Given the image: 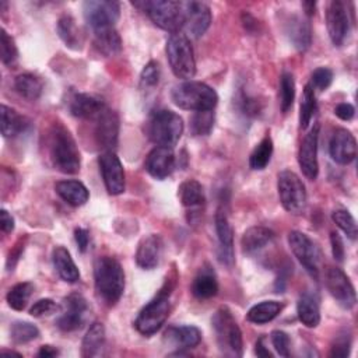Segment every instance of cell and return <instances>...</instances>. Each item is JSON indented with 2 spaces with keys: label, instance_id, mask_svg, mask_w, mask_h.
<instances>
[{
  "label": "cell",
  "instance_id": "6da1fadb",
  "mask_svg": "<svg viewBox=\"0 0 358 358\" xmlns=\"http://www.w3.org/2000/svg\"><path fill=\"white\" fill-rule=\"evenodd\" d=\"M94 282L98 298L113 306L124 291V271L120 263L110 256H101L94 264Z\"/></svg>",
  "mask_w": 358,
  "mask_h": 358
},
{
  "label": "cell",
  "instance_id": "7a4b0ae2",
  "mask_svg": "<svg viewBox=\"0 0 358 358\" xmlns=\"http://www.w3.org/2000/svg\"><path fill=\"white\" fill-rule=\"evenodd\" d=\"M49 157L55 169L62 173H77L81 157L71 133L60 123L53 124L49 136Z\"/></svg>",
  "mask_w": 358,
  "mask_h": 358
},
{
  "label": "cell",
  "instance_id": "3957f363",
  "mask_svg": "<svg viewBox=\"0 0 358 358\" xmlns=\"http://www.w3.org/2000/svg\"><path fill=\"white\" fill-rule=\"evenodd\" d=\"M171 98L176 106L186 110H214L218 95L214 88L201 81L187 80L172 88Z\"/></svg>",
  "mask_w": 358,
  "mask_h": 358
},
{
  "label": "cell",
  "instance_id": "277c9868",
  "mask_svg": "<svg viewBox=\"0 0 358 358\" xmlns=\"http://www.w3.org/2000/svg\"><path fill=\"white\" fill-rule=\"evenodd\" d=\"M172 288V284L166 281L159 292L140 310L134 320V327L138 333L143 336H152L162 327L169 315V295Z\"/></svg>",
  "mask_w": 358,
  "mask_h": 358
},
{
  "label": "cell",
  "instance_id": "5b68a950",
  "mask_svg": "<svg viewBox=\"0 0 358 358\" xmlns=\"http://www.w3.org/2000/svg\"><path fill=\"white\" fill-rule=\"evenodd\" d=\"M134 7L145 13L150 20L164 31L171 34L182 32L183 7L182 1L173 0H143L134 1Z\"/></svg>",
  "mask_w": 358,
  "mask_h": 358
},
{
  "label": "cell",
  "instance_id": "8992f818",
  "mask_svg": "<svg viewBox=\"0 0 358 358\" xmlns=\"http://www.w3.org/2000/svg\"><path fill=\"white\" fill-rule=\"evenodd\" d=\"M147 133L158 147L173 148L183 134L182 117L168 109L155 110L148 120Z\"/></svg>",
  "mask_w": 358,
  "mask_h": 358
},
{
  "label": "cell",
  "instance_id": "52a82bcc",
  "mask_svg": "<svg viewBox=\"0 0 358 358\" xmlns=\"http://www.w3.org/2000/svg\"><path fill=\"white\" fill-rule=\"evenodd\" d=\"M211 326L220 350L225 355L241 357L243 352L242 331L234 319L232 312L227 306H221L215 310L211 319Z\"/></svg>",
  "mask_w": 358,
  "mask_h": 358
},
{
  "label": "cell",
  "instance_id": "ba28073f",
  "mask_svg": "<svg viewBox=\"0 0 358 358\" xmlns=\"http://www.w3.org/2000/svg\"><path fill=\"white\" fill-rule=\"evenodd\" d=\"M166 57L172 73L185 81L190 80L196 74V60L190 39L183 32L171 34L166 46Z\"/></svg>",
  "mask_w": 358,
  "mask_h": 358
},
{
  "label": "cell",
  "instance_id": "9c48e42d",
  "mask_svg": "<svg viewBox=\"0 0 358 358\" xmlns=\"http://www.w3.org/2000/svg\"><path fill=\"white\" fill-rule=\"evenodd\" d=\"M277 190L282 207L291 214H301L306 207V189L292 171H281L277 176Z\"/></svg>",
  "mask_w": 358,
  "mask_h": 358
},
{
  "label": "cell",
  "instance_id": "30bf717a",
  "mask_svg": "<svg viewBox=\"0 0 358 358\" xmlns=\"http://www.w3.org/2000/svg\"><path fill=\"white\" fill-rule=\"evenodd\" d=\"M288 245L298 259V262L303 266V268L317 280L319 277V252L313 241L301 231H291L288 234Z\"/></svg>",
  "mask_w": 358,
  "mask_h": 358
},
{
  "label": "cell",
  "instance_id": "8fae6325",
  "mask_svg": "<svg viewBox=\"0 0 358 358\" xmlns=\"http://www.w3.org/2000/svg\"><path fill=\"white\" fill-rule=\"evenodd\" d=\"M183 25L182 32L189 38H200L208 29L213 15L210 7L203 1H182Z\"/></svg>",
  "mask_w": 358,
  "mask_h": 358
},
{
  "label": "cell",
  "instance_id": "7c38bea8",
  "mask_svg": "<svg viewBox=\"0 0 358 358\" xmlns=\"http://www.w3.org/2000/svg\"><path fill=\"white\" fill-rule=\"evenodd\" d=\"M83 13L92 29L113 27L120 15V4L112 0H88L83 4Z\"/></svg>",
  "mask_w": 358,
  "mask_h": 358
},
{
  "label": "cell",
  "instance_id": "4fadbf2b",
  "mask_svg": "<svg viewBox=\"0 0 358 358\" xmlns=\"http://www.w3.org/2000/svg\"><path fill=\"white\" fill-rule=\"evenodd\" d=\"M88 313V303L81 294H70L63 299V312L56 324L63 331H74L83 327Z\"/></svg>",
  "mask_w": 358,
  "mask_h": 358
},
{
  "label": "cell",
  "instance_id": "5bb4252c",
  "mask_svg": "<svg viewBox=\"0 0 358 358\" xmlns=\"http://www.w3.org/2000/svg\"><path fill=\"white\" fill-rule=\"evenodd\" d=\"M98 162L108 193L113 196L123 193L126 187V179L124 169L119 157L113 151H103L99 155Z\"/></svg>",
  "mask_w": 358,
  "mask_h": 358
},
{
  "label": "cell",
  "instance_id": "9a60e30c",
  "mask_svg": "<svg viewBox=\"0 0 358 358\" xmlns=\"http://www.w3.org/2000/svg\"><path fill=\"white\" fill-rule=\"evenodd\" d=\"M326 287L336 302L344 308L351 309L357 302L355 289L347 274L338 267H329L326 271Z\"/></svg>",
  "mask_w": 358,
  "mask_h": 358
},
{
  "label": "cell",
  "instance_id": "2e32d148",
  "mask_svg": "<svg viewBox=\"0 0 358 358\" xmlns=\"http://www.w3.org/2000/svg\"><path fill=\"white\" fill-rule=\"evenodd\" d=\"M317 140H319V124H313L312 129L305 134L298 150V164L302 173L309 179L315 180L319 173L317 162Z\"/></svg>",
  "mask_w": 358,
  "mask_h": 358
},
{
  "label": "cell",
  "instance_id": "e0dca14e",
  "mask_svg": "<svg viewBox=\"0 0 358 358\" xmlns=\"http://www.w3.org/2000/svg\"><path fill=\"white\" fill-rule=\"evenodd\" d=\"M326 25L330 41L334 46H341L350 32V20L345 4L340 0L329 3L326 11Z\"/></svg>",
  "mask_w": 358,
  "mask_h": 358
},
{
  "label": "cell",
  "instance_id": "ac0fdd59",
  "mask_svg": "<svg viewBox=\"0 0 358 358\" xmlns=\"http://www.w3.org/2000/svg\"><path fill=\"white\" fill-rule=\"evenodd\" d=\"M95 122V140L105 151H113L119 137V117L115 110L105 108Z\"/></svg>",
  "mask_w": 358,
  "mask_h": 358
},
{
  "label": "cell",
  "instance_id": "d6986e66",
  "mask_svg": "<svg viewBox=\"0 0 358 358\" xmlns=\"http://www.w3.org/2000/svg\"><path fill=\"white\" fill-rule=\"evenodd\" d=\"M215 232L218 238V257L225 266H232L235 262L234 253V229L229 224L228 214L221 206L215 213Z\"/></svg>",
  "mask_w": 358,
  "mask_h": 358
},
{
  "label": "cell",
  "instance_id": "ffe728a7",
  "mask_svg": "<svg viewBox=\"0 0 358 358\" xmlns=\"http://www.w3.org/2000/svg\"><path fill=\"white\" fill-rule=\"evenodd\" d=\"M329 154L340 165L351 164L357 157L355 137L347 129H337L329 141Z\"/></svg>",
  "mask_w": 358,
  "mask_h": 358
},
{
  "label": "cell",
  "instance_id": "44dd1931",
  "mask_svg": "<svg viewBox=\"0 0 358 358\" xmlns=\"http://www.w3.org/2000/svg\"><path fill=\"white\" fill-rule=\"evenodd\" d=\"M105 108L106 105L99 96L85 92L74 94L69 102L70 113L83 120H95Z\"/></svg>",
  "mask_w": 358,
  "mask_h": 358
},
{
  "label": "cell",
  "instance_id": "7402d4cb",
  "mask_svg": "<svg viewBox=\"0 0 358 358\" xmlns=\"http://www.w3.org/2000/svg\"><path fill=\"white\" fill-rule=\"evenodd\" d=\"M145 169L155 179L168 178L175 169V154L172 148L155 147L152 148L145 158Z\"/></svg>",
  "mask_w": 358,
  "mask_h": 358
},
{
  "label": "cell",
  "instance_id": "603a6c76",
  "mask_svg": "<svg viewBox=\"0 0 358 358\" xmlns=\"http://www.w3.org/2000/svg\"><path fill=\"white\" fill-rule=\"evenodd\" d=\"M162 238L158 234H150L144 236L136 252V263L144 270H152L158 266L162 255Z\"/></svg>",
  "mask_w": 358,
  "mask_h": 358
},
{
  "label": "cell",
  "instance_id": "cb8c5ba5",
  "mask_svg": "<svg viewBox=\"0 0 358 358\" xmlns=\"http://www.w3.org/2000/svg\"><path fill=\"white\" fill-rule=\"evenodd\" d=\"M164 340L179 348V350H190L199 345L201 341V331L196 326H171L164 333Z\"/></svg>",
  "mask_w": 358,
  "mask_h": 358
},
{
  "label": "cell",
  "instance_id": "d4e9b609",
  "mask_svg": "<svg viewBox=\"0 0 358 358\" xmlns=\"http://www.w3.org/2000/svg\"><path fill=\"white\" fill-rule=\"evenodd\" d=\"M285 34L299 52H305L312 43L310 24L308 22V20L299 15H291L287 20Z\"/></svg>",
  "mask_w": 358,
  "mask_h": 358
},
{
  "label": "cell",
  "instance_id": "484cf974",
  "mask_svg": "<svg viewBox=\"0 0 358 358\" xmlns=\"http://www.w3.org/2000/svg\"><path fill=\"white\" fill-rule=\"evenodd\" d=\"M56 193L70 206L80 207L84 206L90 199V192L85 185L77 179L59 180L55 185Z\"/></svg>",
  "mask_w": 358,
  "mask_h": 358
},
{
  "label": "cell",
  "instance_id": "4316f807",
  "mask_svg": "<svg viewBox=\"0 0 358 358\" xmlns=\"http://www.w3.org/2000/svg\"><path fill=\"white\" fill-rule=\"evenodd\" d=\"M218 292L217 275L210 264L200 267L192 282V294L199 299H210Z\"/></svg>",
  "mask_w": 358,
  "mask_h": 358
},
{
  "label": "cell",
  "instance_id": "83f0119b",
  "mask_svg": "<svg viewBox=\"0 0 358 358\" xmlns=\"http://www.w3.org/2000/svg\"><path fill=\"white\" fill-rule=\"evenodd\" d=\"M53 266L59 274V277L66 282H77L80 280V271L76 266L70 252L64 246H56L52 253Z\"/></svg>",
  "mask_w": 358,
  "mask_h": 358
},
{
  "label": "cell",
  "instance_id": "f1b7e54d",
  "mask_svg": "<svg viewBox=\"0 0 358 358\" xmlns=\"http://www.w3.org/2000/svg\"><path fill=\"white\" fill-rule=\"evenodd\" d=\"M296 313L301 323L306 327H316L320 323L319 299L310 292H303L296 302Z\"/></svg>",
  "mask_w": 358,
  "mask_h": 358
},
{
  "label": "cell",
  "instance_id": "f546056e",
  "mask_svg": "<svg viewBox=\"0 0 358 358\" xmlns=\"http://www.w3.org/2000/svg\"><path fill=\"white\" fill-rule=\"evenodd\" d=\"M29 129V120L21 116L15 109L1 105V134L6 138L17 137Z\"/></svg>",
  "mask_w": 358,
  "mask_h": 358
},
{
  "label": "cell",
  "instance_id": "4dcf8cb0",
  "mask_svg": "<svg viewBox=\"0 0 358 358\" xmlns=\"http://www.w3.org/2000/svg\"><path fill=\"white\" fill-rule=\"evenodd\" d=\"M94 45L105 56H115L122 49V39L115 27H102L92 29Z\"/></svg>",
  "mask_w": 358,
  "mask_h": 358
},
{
  "label": "cell",
  "instance_id": "1f68e13d",
  "mask_svg": "<svg viewBox=\"0 0 358 358\" xmlns=\"http://www.w3.org/2000/svg\"><path fill=\"white\" fill-rule=\"evenodd\" d=\"M105 347V327L101 322H94L87 330L81 343V355L92 358L102 354Z\"/></svg>",
  "mask_w": 358,
  "mask_h": 358
},
{
  "label": "cell",
  "instance_id": "d6a6232c",
  "mask_svg": "<svg viewBox=\"0 0 358 358\" xmlns=\"http://www.w3.org/2000/svg\"><path fill=\"white\" fill-rule=\"evenodd\" d=\"M274 238V232L267 227H250L246 229L241 239V246L245 253H255L263 249Z\"/></svg>",
  "mask_w": 358,
  "mask_h": 358
},
{
  "label": "cell",
  "instance_id": "836d02e7",
  "mask_svg": "<svg viewBox=\"0 0 358 358\" xmlns=\"http://www.w3.org/2000/svg\"><path fill=\"white\" fill-rule=\"evenodd\" d=\"M178 194H179L180 203L186 208H190V210L200 208L206 201L203 186L194 179H187V180L182 182L179 185Z\"/></svg>",
  "mask_w": 358,
  "mask_h": 358
},
{
  "label": "cell",
  "instance_id": "e575fe53",
  "mask_svg": "<svg viewBox=\"0 0 358 358\" xmlns=\"http://www.w3.org/2000/svg\"><path fill=\"white\" fill-rule=\"evenodd\" d=\"M282 310V303L277 301H263L253 305L246 315V319L255 324H263L271 322Z\"/></svg>",
  "mask_w": 358,
  "mask_h": 358
},
{
  "label": "cell",
  "instance_id": "d590c367",
  "mask_svg": "<svg viewBox=\"0 0 358 358\" xmlns=\"http://www.w3.org/2000/svg\"><path fill=\"white\" fill-rule=\"evenodd\" d=\"M14 88L25 99L36 101L43 91V83L36 76L31 73H24L15 77Z\"/></svg>",
  "mask_w": 358,
  "mask_h": 358
},
{
  "label": "cell",
  "instance_id": "8d00e7d4",
  "mask_svg": "<svg viewBox=\"0 0 358 358\" xmlns=\"http://www.w3.org/2000/svg\"><path fill=\"white\" fill-rule=\"evenodd\" d=\"M57 34L60 36V39L66 43V46H69L70 49H80L81 48V35H80V29L77 28L76 20L66 14L62 15L57 21Z\"/></svg>",
  "mask_w": 358,
  "mask_h": 358
},
{
  "label": "cell",
  "instance_id": "74e56055",
  "mask_svg": "<svg viewBox=\"0 0 358 358\" xmlns=\"http://www.w3.org/2000/svg\"><path fill=\"white\" fill-rule=\"evenodd\" d=\"M32 292H34L32 282L24 281V282L15 284L14 287L10 288V291L7 292V296H6L8 306L13 308L14 310H22L27 306Z\"/></svg>",
  "mask_w": 358,
  "mask_h": 358
},
{
  "label": "cell",
  "instance_id": "f35d334b",
  "mask_svg": "<svg viewBox=\"0 0 358 358\" xmlns=\"http://www.w3.org/2000/svg\"><path fill=\"white\" fill-rule=\"evenodd\" d=\"M315 112H316L315 90L310 87V84H306L303 88L301 105H299V126L302 130L308 129Z\"/></svg>",
  "mask_w": 358,
  "mask_h": 358
},
{
  "label": "cell",
  "instance_id": "ab89813d",
  "mask_svg": "<svg viewBox=\"0 0 358 358\" xmlns=\"http://www.w3.org/2000/svg\"><path fill=\"white\" fill-rule=\"evenodd\" d=\"M273 155V140L270 136H266L252 151L249 157V166L255 171H262L264 169Z\"/></svg>",
  "mask_w": 358,
  "mask_h": 358
},
{
  "label": "cell",
  "instance_id": "60d3db41",
  "mask_svg": "<svg viewBox=\"0 0 358 358\" xmlns=\"http://www.w3.org/2000/svg\"><path fill=\"white\" fill-rule=\"evenodd\" d=\"M214 110H197L190 117V131L193 136H207L214 127Z\"/></svg>",
  "mask_w": 358,
  "mask_h": 358
},
{
  "label": "cell",
  "instance_id": "b9f144b4",
  "mask_svg": "<svg viewBox=\"0 0 358 358\" xmlns=\"http://www.w3.org/2000/svg\"><path fill=\"white\" fill-rule=\"evenodd\" d=\"M295 99V80L292 73L284 71L280 77V106L284 113H287Z\"/></svg>",
  "mask_w": 358,
  "mask_h": 358
},
{
  "label": "cell",
  "instance_id": "7bdbcfd3",
  "mask_svg": "<svg viewBox=\"0 0 358 358\" xmlns=\"http://www.w3.org/2000/svg\"><path fill=\"white\" fill-rule=\"evenodd\" d=\"M11 340L17 344H25L35 340L39 336V330L29 322H14L10 327Z\"/></svg>",
  "mask_w": 358,
  "mask_h": 358
},
{
  "label": "cell",
  "instance_id": "ee69618b",
  "mask_svg": "<svg viewBox=\"0 0 358 358\" xmlns=\"http://www.w3.org/2000/svg\"><path fill=\"white\" fill-rule=\"evenodd\" d=\"M0 56H1L3 64L8 67H13L18 60L17 45L4 28H1V34H0Z\"/></svg>",
  "mask_w": 358,
  "mask_h": 358
},
{
  "label": "cell",
  "instance_id": "f6af8a7d",
  "mask_svg": "<svg viewBox=\"0 0 358 358\" xmlns=\"http://www.w3.org/2000/svg\"><path fill=\"white\" fill-rule=\"evenodd\" d=\"M331 220L336 222V225L351 239L355 241L357 239V222L354 220V217L351 215L350 211L347 210H336L331 214Z\"/></svg>",
  "mask_w": 358,
  "mask_h": 358
},
{
  "label": "cell",
  "instance_id": "bcb514c9",
  "mask_svg": "<svg viewBox=\"0 0 358 358\" xmlns=\"http://www.w3.org/2000/svg\"><path fill=\"white\" fill-rule=\"evenodd\" d=\"M159 77H161L159 64L155 60H151L144 66V69L140 74V87L143 90L154 88L155 85H158Z\"/></svg>",
  "mask_w": 358,
  "mask_h": 358
},
{
  "label": "cell",
  "instance_id": "7dc6e473",
  "mask_svg": "<svg viewBox=\"0 0 358 358\" xmlns=\"http://www.w3.org/2000/svg\"><path fill=\"white\" fill-rule=\"evenodd\" d=\"M235 103L238 106V109L245 115V116H256L260 112V102L256 98L249 96L246 92L239 91L236 98H235Z\"/></svg>",
  "mask_w": 358,
  "mask_h": 358
},
{
  "label": "cell",
  "instance_id": "c3c4849f",
  "mask_svg": "<svg viewBox=\"0 0 358 358\" xmlns=\"http://www.w3.org/2000/svg\"><path fill=\"white\" fill-rule=\"evenodd\" d=\"M333 81V71L329 67H317L310 77V87L317 91H324Z\"/></svg>",
  "mask_w": 358,
  "mask_h": 358
},
{
  "label": "cell",
  "instance_id": "681fc988",
  "mask_svg": "<svg viewBox=\"0 0 358 358\" xmlns=\"http://www.w3.org/2000/svg\"><path fill=\"white\" fill-rule=\"evenodd\" d=\"M351 351V336L350 333L344 331L341 334H338L331 345L330 350V357H348Z\"/></svg>",
  "mask_w": 358,
  "mask_h": 358
},
{
  "label": "cell",
  "instance_id": "f907efd6",
  "mask_svg": "<svg viewBox=\"0 0 358 358\" xmlns=\"http://www.w3.org/2000/svg\"><path fill=\"white\" fill-rule=\"evenodd\" d=\"M270 340L275 351L281 357H289V336L282 330H274L270 334Z\"/></svg>",
  "mask_w": 358,
  "mask_h": 358
},
{
  "label": "cell",
  "instance_id": "816d5d0a",
  "mask_svg": "<svg viewBox=\"0 0 358 358\" xmlns=\"http://www.w3.org/2000/svg\"><path fill=\"white\" fill-rule=\"evenodd\" d=\"M55 310H57L56 302H55L53 299H50V298H43V299L36 301V302L31 306L29 313H31V316H34V317H41V316H43V315H50V313L55 312Z\"/></svg>",
  "mask_w": 358,
  "mask_h": 358
},
{
  "label": "cell",
  "instance_id": "f5cc1de1",
  "mask_svg": "<svg viewBox=\"0 0 358 358\" xmlns=\"http://www.w3.org/2000/svg\"><path fill=\"white\" fill-rule=\"evenodd\" d=\"M330 245H331L333 257L337 262H343L344 260V255H345V249H344L343 239H341V236L337 232H331L330 234Z\"/></svg>",
  "mask_w": 358,
  "mask_h": 358
},
{
  "label": "cell",
  "instance_id": "db71d44e",
  "mask_svg": "<svg viewBox=\"0 0 358 358\" xmlns=\"http://www.w3.org/2000/svg\"><path fill=\"white\" fill-rule=\"evenodd\" d=\"M334 115L341 120H351L355 115V108L348 102H341L334 108Z\"/></svg>",
  "mask_w": 358,
  "mask_h": 358
},
{
  "label": "cell",
  "instance_id": "11a10c76",
  "mask_svg": "<svg viewBox=\"0 0 358 358\" xmlns=\"http://www.w3.org/2000/svg\"><path fill=\"white\" fill-rule=\"evenodd\" d=\"M74 239L80 249V252H85L90 246V232L85 228H76L74 229Z\"/></svg>",
  "mask_w": 358,
  "mask_h": 358
},
{
  "label": "cell",
  "instance_id": "9f6ffc18",
  "mask_svg": "<svg viewBox=\"0 0 358 358\" xmlns=\"http://www.w3.org/2000/svg\"><path fill=\"white\" fill-rule=\"evenodd\" d=\"M0 228L4 234H10L14 229V218L4 208L0 211Z\"/></svg>",
  "mask_w": 358,
  "mask_h": 358
},
{
  "label": "cell",
  "instance_id": "6f0895ef",
  "mask_svg": "<svg viewBox=\"0 0 358 358\" xmlns=\"http://www.w3.org/2000/svg\"><path fill=\"white\" fill-rule=\"evenodd\" d=\"M22 250H24V243H21V242L15 243V246L10 250V255H8V259H7V268L8 270H13V267L18 262Z\"/></svg>",
  "mask_w": 358,
  "mask_h": 358
},
{
  "label": "cell",
  "instance_id": "680465c9",
  "mask_svg": "<svg viewBox=\"0 0 358 358\" xmlns=\"http://www.w3.org/2000/svg\"><path fill=\"white\" fill-rule=\"evenodd\" d=\"M264 337H260L257 341H256V345H255V354L257 357H263V358H268V357H273V354L266 348V344H264Z\"/></svg>",
  "mask_w": 358,
  "mask_h": 358
},
{
  "label": "cell",
  "instance_id": "91938a15",
  "mask_svg": "<svg viewBox=\"0 0 358 358\" xmlns=\"http://www.w3.org/2000/svg\"><path fill=\"white\" fill-rule=\"evenodd\" d=\"M56 355H59V350L53 345H49V344L42 345L38 351V357H42V358H52V357H56Z\"/></svg>",
  "mask_w": 358,
  "mask_h": 358
},
{
  "label": "cell",
  "instance_id": "94428289",
  "mask_svg": "<svg viewBox=\"0 0 358 358\" xmlns=\"http://www.w3.org/2000/svg\"><path fill=\"white\" fill-rule=\"evenodd\" d=\"M242 21H243V27L249 31V32H253L256 28H257V21L248 13H243L242 14Z\"/></svg>",
  "mask_w": 358,
  "mask_h": 358
},
{
  "label": "cell",
  "instance_id": "6125c7cd",
  "mask_svg": "<svg viewBox=\"0 0 358 358\" xmlns=\"http://www.w3.org/2000/svg\"><path fill=\"white\" fill-rule=\"evenodd\" d=\"M302 7H303V11H305V14L309 17V15L315 14L316 3H315V1H303V3H302Z\"/></svg>",
  "mask_w": 358,
  "mask_h": 358
},
{
  "label": "cell",
  "instance_id": "be15d7a7",
  "mask_svg": "<svg viewBox=\"0 0 358 358\" xmlns=\"http://www.w3.org/2000/svg\"><path fill=\"white\" fill-rule=\"evenodd\" d=\"M1 352H3V354H8V355H20V357H21V354H18V352H14V351H7V350H3Z\"/></svg>",
  "mask_w": 358,
  "mask_h": 358
}]
</instances>
